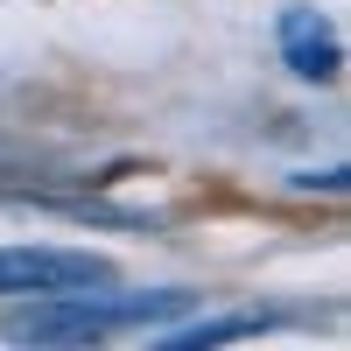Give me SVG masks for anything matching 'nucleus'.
Segmentation results:
<instances>
[{"label":"nucleus","instance_id":"3","mask_svg":"<svg viewBox=\"0 0 351 351\" xmlns=\"http://www.w3.org/2000/svg\"><path fill=\"white\" fill-rule=\"evenodd\" d=\"M281 49H288V64H295V77H337V36H330L324 14L288 8L281 14Z\"/></svg>","mask_w":351,"mask_h":351},{"label":"nucleus","instance_id":"1","mask_svg":"<svg viewBox=\"0 0 351 351\" xmlns=\"http://www.w3.org/2000/svg\"><path fill=\"white\" fill-rule=\"evenodd\" d=\"M176 302L183 295H77V288H49V302L21 309L8 330L21 344H99V337H120L134 324H155Z\"/></svg>","mask_w":351,"mask_h":351},{"label":"nucleus","instance_id":"4","mask_svg":"<svg viewBox=\"0 0 351 351\" xmlns=\"http://www.w3.org/2000/svg\"><path fill=\"white\" fill-rule=\"evenodd\" d=\"M260 330V316H225V324H197L183 337H169V344H225V337H253Z\"/></svg>","mask_w":351,"mask_h":351},{"label":"nucleus","instance_id":"2","mask_svg":"<svg viewBox=\"0 0 351 351\" xmlns=\"http://www.w3.org/2000/svg\"><path fill=\"white\" fill-rule=\"evenodd\" d=\"M106 267L92 253H56V246H0V295H49V288H92Z\"/></svg>","mask_w":351,"mask_h":351}]
</instances>
